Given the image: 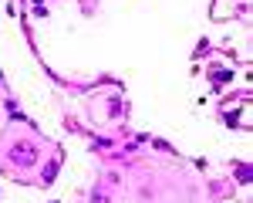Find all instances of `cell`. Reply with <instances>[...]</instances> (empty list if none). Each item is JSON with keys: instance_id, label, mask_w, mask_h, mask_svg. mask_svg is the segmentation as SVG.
<instances>
[{"instance_id": "cell-1", "label": "cell", "mask_w": 253, "mask_h": 203, "mask_svg": "<svg viewBox=\"0 0 253 203\" xmlns=\"http://www.w3.org/2000/svg\"><path fill=\"white\" fill-rule=\"evenodd\" d=\"M10 159H14L17 166H30V163L37 159V149L30 143H17V145H10Z\"/></svg>"}, {"instance_id": "cell-2", "label": "cell", "mask_w": 253, "mask_h": 203, "mask_svg": "<svg viewBox=\"0 0 253 203\" xmlns=\"http://www.w3.org/2000/svg\"><path fill=\"white\" fill-rule=\"evenodd\" d=\"M91 200H95V203H108V197H105V193H95Z\"/></svg>"}]
</instances>
